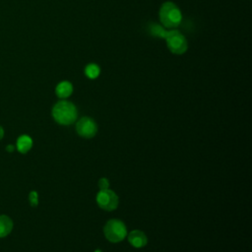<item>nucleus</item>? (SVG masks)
Here are the masks:
<instances>
[{"label": "nucleus", "mask_w": 252, "mask_h": 252, "mask_svg": "<svg viewBox=\"0 0 252 252\" xmlns=\"http://www.w3.org/2000/svg\"><path fill=\"white\" fill-rule=\"evenodd\" d=\"M159 20L165 28L174 29L180 25L182 14L174 3L164 2L159 9Z\"/></svg>", "instance_id": "nucleus-2"}, {"label": "nucleus", "mask_w": 252, "mask_h": 252, "mask_svg": "<svg viewBox=\"0 0 252 252\" xmlns=\"http://www.w3.org/2000/svg\"><path fill=\"white\" fill-rule=\"evenodd\" d=\"M94 252H101V251H100V250H99V249H97V250H95V251H94Z\"/></svg>", "instance_id": "nucleus-16"}, {"label": "nucleus", "mask_w": 252, "mask_h": 252, "mask_svg": "<svg viewBox=\"0 0 252 252\" xmlns=\"http://www.w3.org/2000/svg\"><path fill=\"white\" fill-rule=\"evenodd\" d=\"M99 73H100V69L94 63H91V64L87 65L85 68V74L90 79H96L98 77Z\"/></svg>", "instance_id": "nucleus-11"}, {"label": "nucleus", "mask_w": 252, "mask_h": 252, "mask_svg": "<svg viewBox=\"0 0 252 252\" xmlns=\"http://www.w3.org/2000/svg\"><path fill=\"white\" fill-rule=\"evenodd\" d=\"M164 39H165L167 48L173 54L181 55L185 53L188 48V43L185 36L176 30L166 32L164 35Z\"/></svg>", "instance_id": "nucleus-3"}, {"label": "nucleus", "mask_w": 252, "mask_h": 252, "mask_svg": "<svg viewBox=\"0 0 252 252\" xmlns=\"http://www.w3.org/2000/svg\"><path fill=\"white\" fill-rule=\"evenodd\" d=\"M103 232L108 241L120 242L126 237L127 228L123 221L113 219V220H109L105 223L103 227Z\"/></svg>", "instance_id": "nucleus-4"}, {"label": "nucleus", "mask_w": 252, "mask_h": 252, "mask_svg": "<svg viewBox=\"0 0 252 252\" xmlns=\"http://www.w3.org/2000/svg\"><path fill=\"white\" fill-rule=\"evenodd\" d=\"M98 187H99L100 190L108 189V187H109V181H108V179H107V178H104V177L100 178V179L98 180Z\"/></svg>", "instance_id": "nucleus-13"}, {"label": "nucleus", "mask_w": 252, "mask_h": 252, "mask_svg": "<svg viewBox=\"0 0 252 252\" xmlns=\"http://www.w3.org/2000/svg\"><path fill=\"white\" fill-rule=\"evenodd\" d=\"M128 241L130 242V244L132 246H134L136 248H142L147 244L148 238L143 231L136 229V230H132L131 232H129Z\"/></svg>", "instance_id": "nucleus-7"}, {"label": "nucleus", "mask_w": 252, "mask_h": 252, "mask_svg": "<svg viewBox=\"0 0 252 252\" xmlns=\"http://www.w3.org/2000/svg\"><path fill=\"white\" fill-rule=\"evenodd\" d=\"M29 200H30V204L32 207L37 206V204H38V195H37V193L35 191H32L29 195Z\"/></svg>", "instance_id": "nucleus-12"}, {"label": "nucleus", "mask_w": 252, "mask_h": 252, "mask_svg": "<svg viewBox=\"0 0 252 252\" xmlns=\"http://www.w3.org/2000/svg\"><path fill=\"white\" fill-rule=\"evenodd\" d=\"M13 229V220L6 215H0V238L7 236Z\"/></svg>", "instance_id": "nucleus-9"}, {"label": "nucleus", "mask_w": 252, "mask_h": 252, "mask_svg": "<svg viewBox=\"0 0 252 252\" xmlns=\"http://www.w3.org/2000/svg\"><path fill=\"white\" fill-rule=\"evenodd\" d=\"M96 203L101 209L105 211H113L117 208L119 199L114 191L110 189L99 190L96 195Z\"/></svg>", "instance_id": "nucleus-5"}, {"label": "nucleus", "mask_w": 252, "mask_h": 252, "mask_svg": "<svg viewBox=\"0 0 252 252\" xmlns=\"http://www.w3.org/2000/svg\"><path fill=\"white\" fill-rule=\"evenodd\" d=\"M17 150L22 153V154H26L28 153L32 147V140L30 136L28 135H22L18 138L17 140Z\"/></svg>", "instance_id": "nucleus-10"}, {"label": "nucleus", "mask_w": 252, "mask_h": 252, "mask_svg": "<svg viewBox=\"0 0 252 252\" xmlns=\"http://www.w3.org/2000/svg\"><path fill=\"white\" fill-rule=\"evenodd\" d=\"M3 136H4V130H3V128L0 126V140L3 138Z\"/></svg>", "instance_id": "nucleus-15"}, {"label": "nucleus", "mask_w": 252, "mask_h": 252, "mask_svg": "<svg viewBox=\"0 0 252 252\" xmlns=\"http://www.w3.org/2000/svg\"><path fill=\"white\" fill-rule=\"evenodd\" d=\"M77 133L83 138H93L97 132V125L94 119L90 117H82L76 124Z\"/></svg>", "instance_id": "nucleus-6"}, {"label": "nucleus", "mask_w": 252, "mask_h": 252, "mask_svg": "<svg viewBox=\"0 0 252 252\" xmlns=\"http://www.w3.org/2000/svg\"><path fill=\"white\" fill-rule=\"evenodd\" d=\"M77 108L71 101L60 100L56 102L52 108V116L54 120L61 125H69L77 119Z\"/></svg>", "instance_id": "nucleus-1"}, {"label": "nucleus", "mask_w": 252, "mask_h": 252, "mask_svg": "<svg viewBox=\"0 0 252 252\" xmlns=\"http://www.w3.org/2000/svg\"><path fill=\"white\" fill-rule=\"evenodd\" d=\"M6 150H7L8 152H13V151L15 150V148H14V146H12V145H8V146L6 147Z\"/></svg>", "instance_id": "nucleus-14"}, {"label": "nucleus", "mask_w": 252, "mask_h": 252, "mask_svg": "<svg viewBox=\"0 0 252 252\" xmlns=\"http://www.w3.org/2000/svg\"><path fill=\"white\" fill-rule=\"evenodd\" d=\"M55 93L58 97L60 98H66L70 96L73 93V85L68 81L60 82L55 89Z\"/></svg>", "instance_id": "nucleus-8"}]
</instances>
